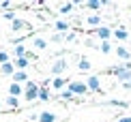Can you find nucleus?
Returning <instances> with one entry per match:
<instances>
[{
    "instance_id": "nucleus-17",
    "label": "nucleus",
    "mask_w": 131,
    "mask_h": 122,
    "mask_svg": "<svg viewBox=\"0 0 131 122\" xmlns=\"http://www.w3.org/2000/svg\"><path fill=\"white\" fill-rule=\"evenodd\" d=\"M86 7L90 11H99L101 7H105V2H99V0H90V2H86Z\"/></svg>"
},
{
    "instance_id": "nucleus-13",
    "label": "nucleus",
    "mask_w": 131,
    "mask_h": 122,
    "mask_svg": "<svg viewBox=\"0 0 131 122\" xmlns=\"http://www.w3.org/2000/svg\"><path fill=\"white\" fill-rule=\"evenodd\" d=\"M116 56L121 58V60H127V62H129V58H131V52H129L127 47H116Z\"/></svg>"
},
{
    "instance_id": "nucleus-32",
    "label": "nucleus",
    "mask_w": 131,
    "mask_h": 122,
    "mask_svg": "<svg viewBox=\"0 0 131 122\" xmlns=\"http://www.w3.org/2000/svg\"><path fill=\"white\" fill-rule=\"evenodd\" d=\"M129 41H131V39H129Z\"/></svg>"
},
{
    "instance_id": "nucleus-19",
    "label": "nucleus",
    "mask_w": 131,
    "mask_h": 122,
    "mask_svg": "<svg viewBox=\"0 0 131 122\" xmlns=\"http://www.w3.org/2000/svg\"><path fill=\"white\" fill-rule=\"evenodd\" d=\"M90 66H92V64H90L88 58H80V64H78L80 71H90Z\"/></svg>"
},
{
    "instance_id": "nucleus-6",
    "label": "nucleus",
    "mask_w": 131,
    "mask_h": 122,
    "mask_svg": "<svg viewBox=\"0 0 131 122\" xmlns=\"http://www.w3.org/2000/svg\"><path fill=\"white\" fill-rule=\"evenodd\" d=\"M95 34H97V36H99V39H101V41H107V39H110V36L114 34V32H112L110 28H107V26H99V28H97V30H95Z\"/></svg>"
},
{
    "instance_id": "nucleus-10",
    "label": "nucleus",
    "mask_w": 131,
    "mask_h": 122,
    "mask_svg": "<svg viewBox=\"0 0 131 122\" xmlns=\"http://www.w3.org/2000/svg\"><path fill=\"white\" fill-rule=\"evenodd\" d=\"M30 64V58L24 56V58H17L15 60V71H26V66Z\"/></svg>"
},
{
    "instance_id": "nucleus-12",
    "label": "nucleus",
    "mask_w": 131,
    "mask_h": 122,
    "mask_svg": "<svg viewBox=\"0 0 131 122\" xmlns=\"http://www.w3.org/2000/svg\"><path fill=\"white\" fill-rule=\"evenodd\" d=\"M21 92H24V86H19V84H11L9 86V96H19Z\"/></svg>"
},
{
    "instance_id": "nucleus-23",
    "label": "nucleus",
    "mask_w": 131,
    "mask_h": 122,
    "mask_svg": "<svg viewBox=\"0 0 131 122\" xmlns=\"http://www.w3.org/2000/svg\"><path fill=\"white\" fill-rule=\"evenodd\" d=\"M2 17H4V19H9V21H15V19H17V17H15V11H11V9H9V11H4Z\"/></svg>"
},
{
    "instance_id": "nucleus-20",
    "label": "nucleus",
    "mask_w": 131,
    "mask_h": 122,
    "mask_svg": "<svg viewBox=\"0 0 131 122\" xmlns=\"http://www.w3.org/2000/svg\"><path fill=\"white\" fill-rule=\"evenodd\" d=\"M54 28L58 30V34H62V32H64V30L69 28V24H67V21H62V19H58L56 24H54Z\"/></svg>"
},
{
    "instance_id": "nucleus-22",
    "label": "nucleus",
    "mask_w": 131,
    "mask_h": 122,
    "mask_svg": "<svg viewBox=\"0 0 131 122\" xmlns=\"http://www.w3.org/2000/svg\"><path fill=\"white\" fill-rule=\"evenodd\" d=\"M39 99L41 101H50V90L47 88H39Z\"/></svg>"
},
{
    "instance_id": "nucleus-24",
    "label": "nucleus",
    "mask_w": 131,
    "mask_h": 122,
    "mask_svg": "<svg viewBox=\"0 0 131 122\" xmlns=\"http://www.w3.org/2000/svg\"><path fill=\"white\" fill-rule=\"evenodd\" d=\"M86 21H88L90 26H99V24H101V17H99V15H90Z\"/></svg>"
},
{
    "instance_id": "nucleus-14",
    "label": "nucleus",
    "mask_w": 131,
    "mask_h": 122,
    "mask_svg": "<svg viewBox=\"0 0 131 122\" xmlns=\"http://www.w3.org/2000/svg\"><path fill=\"white\" fill-rule=\"evenodd\" d=\"M21 30H28V24H26V21H21V19H15L13 21V32H21Z\"/></svg>"
},
{
    "instance_id": "nucleus-8",
    "label": "nucleus",
    "mask_w": 131,
    "mask_h": 122,
    "mask_svg": "<svg viewBox=\"0 0 131 122\" xmlns=\"http://www.w3.org/2000/svg\"><path fill=\"white\" fill-rule=\"evenodd\" d=\"M64 86H69V79H64V77H54L52 79V88L54 90H62Z\"/></svg>"
},
{
    "instance_id": "nucleus-7",
    "label": "nucleus",
    "mask_w": 131,
    "mask_h": 122,
    "mask_svg": "<svg viewBox=\"0 0 131 122\" xmlns=\"http://www.w3.org/2000/svg\"><path fill=\"white\" fill-rule=\"evenodd\" d=\"M13 84H28V75H26V71H15L13 73Z\"/></svg>"
},
{
    "instance_id": "nucleus-27",
    "label": "nucleus",
    "mask_w": 131,
    "mask_h": 122,
    "mask_svg": "<svg viewBox=\"0 0 131 122\" xmlns=\"http://www.w3.org/2000/svg\"><path fill=\"white\" fill-rule=\"evenodd\" d=\"M60 99H62V101H71V99H73V94H71L69 90H64V92H60Z\"/></svg>"
},
{
    "instance_id": "nucleus-5",
    "label": "nucleus",
    "mask_w": 131,
    "mask_h": 122,
    "mask_svg": "<svg viewBox=\"0 0 131 122\" xmlns=\"http://www.w3.org/2000/svg\"><path fill=\"white\" fill-rule=\"evenodd\" d=\"M86 88L92 90V92H99V90H101V79H99L97 75H90L88 79H86Z\"/></svg>"
},
{
    "instance_id": "nucleus-28",
    "label": "nucleus",
    "mask_w": 131,
    "mask_h": 122,
    "mask_svg": "<svg viewBox=\"0 0 131 122\" xmlns=\"http://www.w3.org/2000/svg\"><path fill=\"white\" fill-rule=\"evenodd\" d=\"M4 62H9V54L7 52H0V64H4Z\"/></svg>"
},
{
    "instance_id": "nucleus-3",
    "label": "nucleus",
    "mask_w": 131,
    "mask_h": 122,
    "mask_svg": "<svg viewBox=\"0 0 131 122\" xmlns=\"http://www.w3.org/2000/svg\"><path fill=\"white\" fill-rule=\"evenodd\" d=\"M69 92L71 94H86L88 92L86 81H69Z\"/></svg>"
},
{
    "instance_id": "nucleus-4",
    "label": "nucleus",
    "mask_w": 131,
    "mask_h": 122,
    "mask_svg": "<svg viewBox=\"0 0 131 122\" xmlns=\"http://www.w3.org/2000/svg\"><path fill=\"white\" fill-rule=\"evenodd\" d=\"M64 69H67V60H64V58H58L56 62L52 64V73L56 75V77H62V73H64Z\"/></svg>"
},
{
    "instance_id": "nucleus-18",
    "label": "nucleus",
    "mask_w": 131,
    "mask_h": 122,
    "mask_svg": "<svg viewBox=\"0 0 131 122\" xmlns=\"http://www.w3.org/2000/svg\"><path fill=\"white\" fill-rule=\"evenodd\" d=\"M32 47L41 52V49H45V47H47V41H45V39H35V41H32Z\"/></svg>"
},
{
    "instance_id": "nucleus-21",
    "label": "nucleus",
    "mask_w": 131,
    "mask_h": 122,
    "mask_svg": "<svg viewBox=\"0 0 131 122\" xmlns=\"http://www.w3.org/2000/svg\"><path fill=\"white\" fill-rule=\"evenodd\" d=\"M99 49H101V54H110V52H112V45H110V41H101Z\"/></svg>"
},
{
    "instance_id": "nucleus-26",
    "label": "nucleus",
    "mask_w": 131,
    "mask_h": 122,
    "mask_svg": "<svg viewBox=\"0 0 131 122\" xmlns=\"http://www.w3.org/2000/svg\"><path fill=\"white\" fill-rule=\"evenodd\" d=\"M71 9H73V2H64V4H60V7H58V11H60V13H69Z\"/></svg>"
},
{
    "instance_id": "nucleus-2",
    "label": "nucleus",
    "mask_w": 131,
    "mask_h": 122,
    "mask_svg": "<svg viewBox=\"0 0 131 122\" xmlns=\"http://www.w3.org/2000/svg\"><path fill=\"white\" fill-rule=\"evenodd\" d=\"M39 88L35 81H28V84L24 86V99L26 101H35V99H39Z\"/></svg>"
},
{
    "instance_id": "nucleus-11",
    "label": "nucleus",
    "mask_w": 131,
    "mask_h": 122,
    "mask_svg": "<svg viewBox=\"0 0 131 122\" xmlns=\"http://www.w3.org/2000/svg\"><path fill=\"white\" fill-rule=\"evenodd\" d=\"M0 73H2V75H11V77H13V73H15V64H11V62L0 64Z\"/></svg>"
},
{
    "instance_id": "nucleus-31",
    "label": "nucleus",
    "mask_w": 131,
    "mask_h": 122,
    "mask_svg": "<svg viewBox=\"0 0 131 122\" xmlns=\"http://www.w3.org/2000/svg\"><path fill=\"white\" fill-rule=\"evenodd\" d=\"M123 88H127V90H131V81H127V84H123Z\"/></svg>"
},
{
    "instance_id": "nucleus-16",
    "label": "nucleus",
    "mask_w": 131,
    "mask_h": 122,
    "mask_svg": "<svg viewBox=\"0 0 131 122\" xmlns=\"http://www.w3.org/2000/svg\"><path fill=\"white\" fill-rule=\"evenodd\" d=\"M13 54H15V56H17V58H24V56H28V49H26V47H24V45H21V43H19V45H15Z\"/></svg>"
},
{
    "instance_id": "nucleus-15",
    "label": "nucleus",
    "mask_w": 131,
    "mask_h": 122,
    "mask_svg": "<svg viewBox=\"0 0 131 122\" xmlns=\"http://www.w3.org/2000/svg\"><path fill=\"white\" fill-rule=\"evenodd\" d=\"M114 36H116L118 41H127V39H129V32L125 30V28H116V30H114Z\"/></svg>"
},
{
    "instance_id": "nucleus-1",
    "label": "nucleus",
    "mask_w": 131,
    "mask_h": 122,
    "mask_svg": "<svg viewBox=\"0 0 131 122\" xmlns=\"http://www.w3.org/2000/svg\"><path fill=\"white\" fill-rule=\"evenodd\" d=\"M110 73L116 75L123 84H127V81H131V62H125L121 66H114V69H110Z\"/></svg>"
},
{
    "instance_id": "nucleus-9",
    "label": "nucleus",
    "mask_w": 131,
    "mask_h": 122,
    "mask_svg": "<svg viewBox=\"0 0 131 122\" xmlns=\"http://www.w3.org/2000/svg\"><path fill=\"white\" fill-rule=\"evenodd\" d=\"M56 120H58V116L54 112H41L39 114V122H56Z\"/></svg>"
},
{
    "instance_id": "nucleus-25",
    "label": "nucleus",
    "mask_w": 131,
    "mask_h": 122,
    "mask_svg": "<svg viewBox=\"0 0 131 122\" xmlns=\"http://www.w3.org/2000/svg\"><path fill=\"white\" fill-rule=\"evenodd\" d=\"M7 105H9V107H17V105H19V99H17V96H7Z\"/></svg>"
},
{
    "instance_id": "nucleus-29",
    "label": "nucleus",
    "mask_w": 131,
    "mask_h": 122,
    "mask_svg": "<svg viewBox=\"0 0 131 122\" xmlns=\"http://www.w3.org/2000/svg\"><path fill=\"white\" fill-rule=\"evenodd\" d=\"M62 39H64V34H54V41H56V43L62 41Z\"/></svg>"
},
{
    "instance_id": "nucleus-30",
    "label": "nucleus",
    "mask_w": 131,
    "mask_h": 122,
    "mask_svg": "<svg viewBox=\"0 0 131 122\" xmlns=\"http://www.w3.org/2000/svg\"><path fill=\"white\" fill-rule=\"evenodd\" d=\"M118 122H131V116H125V118H121Z\"/></svg>"
}]
</instances>
